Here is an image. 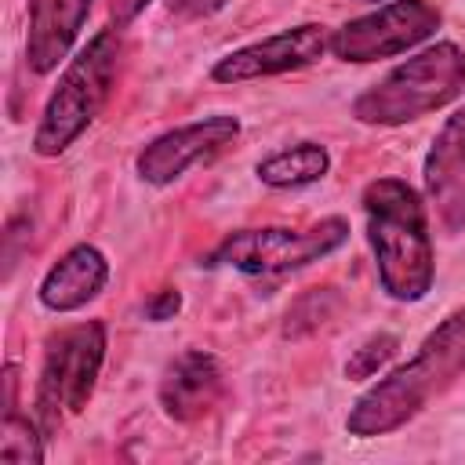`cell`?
I'll use <instances>...</instances> for the list:
<instances>
[{
  "label": "cell",
  "mask_w": 465,
  "mask_h": 465,
  "mask_svg": "<svg viewBox=\"0 0 465 465\" xmlns=\"http://www.w3.org/2000/svg\"><path fill=\"white\" fill-rule=\"evenodd\" d=\"M0 461H7V465H40L44 461V429L36 425V418L18 414V407L4 411Z\"/></svg>",
  "instance_id": "15"
},
{
  "label": "cell",
  "mask_w": 465,
  "mask_h": 465,
  "mask_svg": "<svg viewBox=\"0 0 465 465\" xmlns=\"http://www.w3.org/2000/svg\"><path fill=\"white\" fill-rule=\"evenodd\" d=\"M225 389V374L218 356L203 352V349H185L182 356H174L160 378V407L171 421H200L222 396Z\"/></svg>",
  "instance_id": "11"
},
{
  "label": "cell",
  "mask_w": 465,
  "mask_h": 465,
  "mask_svg": "<svg viewBox=\"0 0 465 465\" xmlns=\"http://www.w3.org/2000/svg\"><path fill=\"white\" fill-rule=\"evenodd\" d=\"M236 138H240V120L229 113H211L145 142L134 156V171L145 185L163 189V185H174L185 171L222 156Z\"/></svg>",
  "instance_id": "8"
},
{
  "label": "cell",
  "mask_w": 465,
  "mask_h": 465,
  "mask_svg": "<svg viewBox=\"0 0 465 465\" xmlns=\"http://www.w3.org/2000/svg\"><path fill=\"white\" fill-rule=\"evenodd\" d=\"M465 371V305L447 312L411 360L392 367L371 389L356 396L345 414V432L356 440H374L414 421L443 389H450Z\"/></svg>",
  "instance_id": "1"
},
{
  "label": "cell",
  "mask_w": 465,
  "mask_h": 465,
  "mask_svg": "<svg viewBox=\"0 0 465 465\" xmlns=\"http://www.w3.org/2000/svg\"><path fill=\"white\" fill-rule=\"evenodd\" d=\"M331 51V29L320 22H302L291 29H280L272 36H262L254 44H243L229 54H222L211 65L214 84H247L265 76H283L305 65H316Z\"/></svg>",
  "instance_id": "9"
},
{
  "label": "cell",
  "mask_w": 465,
  "mask_h": 465,
  "mask_svg": "<svg viewBox=\"0 0 465 465\" xmlns=\"http://www.w3.org/2000/svg\"><path fill=\"white\" fill-rule=\"evenodd\" d=\"M367 4H378V0H367Z\"/></svg>",
  "instance_id": "20"
},
{
  "label": "cell",
  "mask_w": 465,
  "mask_h": 465,
  "mask_svg": "<svg viewBox=\"0 0 465 465\" xmlns=\"http://www.w3.org/2000/svg\"><path fill=\"white\" fill-rule=\"evenodd\" d=\"M465 91V51L454 40H436L389 69L352 102V116L371 127H400L447 109Z\"/></svg>",
  "instance_id": "4"
},
{
  "label": "cell",
  "mask_w": 465,
  "mask_h": 465,
  "mask_svg": "<svg viewBox=\"0 0 465 465\" xmlns=\"http://www.w3.org/2000/svg\"><path fill=\"white\" fill-rule=\"evenodd\" d=\"M229 0H171V15L174 18H207L214 11H222Z\"/></svg>",
  "instance_id": "18"
},
{
  "label": "cell",
  "mask_w": 465,
  "mask_h": 465,
  "mask_svg": "<svg viewBox=\"0 0 465 465\" xmlns=\"http://www.w3.org/2000/svg\"><path fill=\"white\" fill-rule=\"evenodd\" d=\"M440 7L429 0H389L331 29V54L352 65L396 58L440 29Z\"/></svg>",
  "instance_id": "7"
},
{
  "label": "cell",
  "mask_w": 465,
  "mask_h": 465,
  "mask_svg": "<svg viewBox=\"0 0 465 465\" xmlns=\"http://www.w3.org/2000/svg\"><path fill=\"white\" fill-rule=\"evenodd\" d=\"M120 58H124V40L116 29H102L94 33L62 69L40 124L33 131V153L51 160L62 156L102 113V105L113 94L116 73H120Z\"/></svg>",
  "instance_id": "3"
},
{
  "label": "cell",
  "mask_w": 465,
  "mask_h": 465,
  "mask_svg": "<svg viewBox=\"0 0 465 465\" xmlns=\"http://www.w3.org/2000/svg\"><path fill=\"white\" fill-rule=\"evenodd\" d=\"M109 283V258L94 243L69 247L40 280V305L51 312H76L94 302Z\"/></svg>",
  "instance_id": "13"
},
{
  "label": "cell",
  "mask_w": 465,
  "mask_h": 465,
  "mask_svg": "<svg viewBox=\"0 0 465 465\" xmlns=\"http://www.w3.org/2000/svg\"><path fill=\"white\" fill-rule=\"evenodd\" d=\"M94 0H29L25 11V62L36 76L58 69L69 58Z\"/></svg>",
  "instance_id": "12"
},
{
  "label": "cell",
  "mask_w": 465,
  "mask_h": 465,
  "mask_svg": "<svg viewBox=\"0 0 465 465\" xmlns=\"http://www.w3.org/2000/svg\"><path fill=\"white\" fill-rule=\"evenodd\" d=\"M421 182L425 203L432 207L440 229L450 236L465 232V105L454 109L436 131L421 163Z\"/></svg>",
  "instance_id": "10"
},
{
  "label": "cell",
  "mask_w": 465,
  "mask_h": 465,
  "mask_svg": "<svg viewBox=\"0 0 465 465\" xmlns=\"http://www.w3.org/2000/svg\"><path fill=\"white\" fill-rule=\"evenodd\" d=\"M145 4H149V0H109V15H113L116 25H127Z\"/></svg>",
  "instance_id": "19"
},
{
  "label": "cell",
  "mask_w": 465,
  "mask_h": 465,
  "mask_svg": "<svg viewBox=\"0 0 465 465\" xmlns=\"http://www.w3.org/2000/svg\"><path fill=\"white\" fill-rule=\"evenodd\" d=\"M105 363V323L102 320H80L69 327H58L44 341L40 378L33 392V418L51 436L65 418L80 414L98 385Z\"/></svg>",
  "instance_id": "5"
},
{
  "label": "cell",
  "mask_w": 465,
  "mask_h": 465,
  "mask_svg": "<svg viewBox=\"0 0 465 465\" xmlns=\"http://www.w3.org/2000/svg\"><path fill=\"white\" fill-rule=\"evenodd\" d=\"M178 309H182V294H178L174 287H163V291H156V294L145 302V316H149L153 323H163V320H171Z\"/></svg>",
  "instance_id": "17"
},
{
  "label": "cell",
  "mask_w": 465,
  "mask_h": 465,
  "mask_svg": "<svg viewBox=\"0 0 465 465\" xmlns=\"http://www.w3.org/2000/svg\"><path fill=\"white\" fill-rule=\"evenodd\" d=\"M360 203L381 291L396 302H421L436 280L425 196L411 182L385 174L363 185Z\"/></svg>",
  "instance_id": "2"
},
{
  "label": "cell",
  "mask_w": 465,
  "mask_h": 465,
  "mask_svg": "<svg viewBox=\"0 0 465 465\" xmlns=\"http://www.w3.org/2000/svg\"><path fill=\"white\" fill-rule=\"evenodd\" d=\"M349 240L345 218H320L312 225L291 229V225H262V229H236L222 236L207 262L211 269H232L243 276H280L305 269L327 254H334Z\"/></svg>",
  "instance_id": "6"
},
{
  "label": "cell",
  "mask_w": 465,
  "mask_h": 465,
  "mask_svg": "<svg viewBox=\"0 0 465 465\" xmlns=\"http://www.w3.org/2000/svg\"><path fill=\"white\" fill-rule=\"evenodd\" d=\"M327 171H331V153L320 142L283 145V149L262 156L258 167H254L258 182L269 185V189H302V185H312V182L327 178Z\"/></svg>",
  "instance_id": "14"
},
{
  "label": "cell",
  "mask_w": 465,
  "mask_h": 465,
  "mask_svg": "<svg viewBox=\"0 0 465 465\" xmlns=\"http://www.w3.org/2000/svg\"><path fill=\"white\" fill-rule=\"evenodd\" d=\"M396 349H400L396 334H374V338H367V341L349 356L345 378H349V381H367V378H374V374L396 356Z\"/></svg>",
  "instance_id": "16"
}]
</instances>
